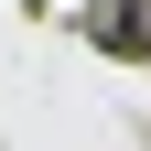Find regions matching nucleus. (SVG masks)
<instances>
[{
	"mask_svg": "<svg viewBox=\"0 0 151 151\" xmlns=\"http://www.w3.org/2000/svg\"><path fill=\"white\" fill-rule=\"evenodd\" d=\"M32 11H65V0H32Z\"/></svg>",
	"mask_w": 151,
	"mask_h": 151,
	"instance_id": "2",
	"label": "nucleus"
},
{
	"mask_svg": "<svg viewBox=\"0 0 151 151\" xmlns=\"http://www.w3.org/2000/svg\"><path fill=\"white\" fill-rule=\"evenodd\" d=\"M86 43L119 65H151V0H86Z\"/></svg>",
	"mask_w": 151,
	"mask_h": 151,
	"instance_id": "1",
	"label": "nucleus"
}]
</instances>
